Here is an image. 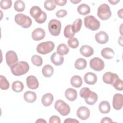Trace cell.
<instances>
[{
	"label": "cell",
	"mask_w": 123,
	"mask_h": 123,
	"mask_svg": "<svg viewBox=\"0 0 123 123\" xmlns=\"http://www.w3.org/2000/svg\"><path fill=\"white\" fill-rule=\"evenodd\" d=\"M12 73L15 76H20L25 74L29 71V65L25 61H20L12 66L11 67Z\"/></svg>",
	"instance_id": "6da1fadb"
},
{
	"label": "cell",
	"mask_w": 123,
	"mask_h": 123,
	"mask_svg": "<svg viewBox=\"0 0 123 123\" xmlns=\"http://www.w3.org/2000/svg\"><path fill=\"white\" fill-rule=\"evenodd\" d=\"M14 21L17 24L21 25L24 28H28L32 25L31 18L24 14L18 13L14 17Z\"/></svg>",
	"instance_id": "7a4b0ae2"
},
{
	"label": "cell",
	"mask_w": 123,
	"mask_h": 123,
	"mask_svg": "<svg viewBox=\"0 0 123 123\" xmlns=\"http://www.w3.org/2000/svg\"><path fill=\"white\" fill-rule=\"evenodd\" d=\"M55 47L54 43L50 41H48L39 43L37 47V51L39 54L42 55L47 54L51 52Z\"/></svg>",
	"instance_id": "3957f363"
},
{
	"label": "cell",
	"mask_w": 123,
	"mask_h": 123,
	"mask_svg": "<svg viewBox=\"0 0 123 123\" xmlns=\"http://www.w3.org/2000/svg\"><path fill=\"white\" fill-rule=\"evenodd\" d=\"M97 15L102 20H107L111 16V12L109 5L106 3L100 5L98 9Z\"/></svg>",
	"instance_id": "277c9868"
},
{
	"label": "cell",
	"mask_w": 123,
	"mask_h": 123,
	"mask_svg": "<svg viewBox=\"0 0 123 123\" xmlns=\"http://www.w3.org/2000/svg\"><path fill=\"white\" fill-rule=\"evenodd\" d=\"M84 25L87 28L92 31H95L99 29L100 24L94 16L88 15L84 18Z\"/></svg>",
	"instance_id": "5b68a950"
},
{
	"label": "cell",
	"mask_w": 123,
	"mask_h": 123,
	"mask_svg": "<svg viewBox=\"0 0 123 123\" xmlns=\"http://www.w3.org/2000/svg\"><path fill=\"white\" fill-rule=\"evenodd\" d=\"M62 24L60 21L56 19L51 20L48 24V28L50 34L53 36H58L60 35Z\"/></svg>",
	"instance_id": "8992f818"
},
{
	"label": "cell",
	"mask_w": 123,
	"mask_h": 123,
	"mask_svg": "<svg viewBox=\"0 0 123 123\" xmlns=\"http://www.w3.org/2000/svg\"><path fill=\"white\" fill-rule=\"evenodd\" d=\"M54 108L62 116H66L70 112V107L69 105L61 99L55 102Z\"/></svg>",
	"instance_id": "52a82bcc"
},
{
	"label": "cell",
	"mask_w": 123,
	"mask_h": 123,
	"mask_svg": "<svg viewBox=\"0 0 123 123\" xmlns=\"http://www.w3.org/2000/svg\"><path fill=\"white\" fill-rule=\"evenodd\" d=\"M89 65L91 69L98 72L102 71L104 68V62L98 57H94L91 59Z\"/></svg>",
	"instance_id": "ba28073f"
},
{
	"label": "cell",
	"mask_w": 123,
	"mask_h": 123,
	"mask_svg": "<svg viewBox=\"0 0 123 123\" xmlns=\"http://www.w3.org/2000/svg\"><path fill=\"white\" fill-rule=\"evenodd\" d=\"M6 61L7 65L11 67L18 62V58L15 52L13 50L7 51L5 55Z\"/></svg>",
	"instance_id": "9c48e42d"
},
{
	"label": "cell",
	"mask_w": 123,
	"mask_h": 123,
	"mask_svg": "<svg viewBox=\"0 0 123 123\" xmlns=\"http://www.w3.org/2000/svg\"><path fill=\"white\" fill-rule=\"evenodd\" d=\"M123 95L119 93L114 94L113 97L112 106L113 108L116 110H120L123 107Z\"/></svg>",
	"instance_id": "30bf717a"
},
{
	"label": "cell",
	"mask_w": 123,
	"mask_h": 123,
	"mask_svg": "<svg viewBox=\"0 0 123 123\" xmlns=\"http://www.w3.org/2000/svg\"><path fill=\"white\" fill-rule=\"evenodd\" d=\"M90 110L86 107L81 106L79 107L76 111L77 117L82 120H86L90 116Z\"/></svg>",
	"instance_id": "8fae6325"
},
{
	"label": "cell",
	"mask_w": 123,
	"mask_h": 123,
	"mask_svg": "<svg viewBox=\"0 0 123 123\" xmlns=\"http://www.w3.org/2000/svg\"><path fill=\"white\" fill-rule=\"evenodd\" d=\"M26 83L27 87L31 89H36L39 86L38 81L34 75H29L26 79Z\"/></svg>",
	"instance_id": "7c38bea8"
},
{
	"label": "cell",
	"mask_w": 123,
	"mask_h": 123,
	"mask_svg": "<svg viewBox=\"0 0 123 123\" xmlns=\"http://www.w3.org/2000/svg\"><path fill=\"white\" fill-rule=\"evenodd\" d=\"M118 77V75L117 74L110 72H107L103 75L102 79L105 83L112 85L115 80Z\"/></svg>",
	"instance_id": "4fadbf2b"
},
{
	"label": "cell",
	"mask_w": 123,
	"mask_h": 123,
	"mask_svg": "<svg viewBox=\"0 0 123 123\" xmlns=\"http://www.w3.org/2000/svg\"><path fill=\"white\" fill-rule=\"evenodd\" d=\"M32 38L35 41H39L43 39L45 36V32L41 28L35 29L32 33Z\"/></svg>",
	"instance_id": "5bb4252c"
},
{
	"label": "cell",
	"mask_w": 123,
	"mask_h": 123,
	"mask_svg": "<svg viewBox=\"0 0 123 123\" xmlns=\"http://www.w3.org/2000/svg\"><path fill=\"white\" fill-rule=\"evenodd\" d=\"M95 37L96 41L99 44H106L109 40V36L107 33L104 31L98 32L95 35Z\"/></svg>",
	"instance_id": "9a60e30c"
},
{
	"label": "cell",
	"mask_w": 123,
	"mask_h": 123,
	"mask_svg": "<svg viewBox=\"0 0 123 123\" xmlns=\"http://www.w3.org/2000/svg\"><path fill=\"white\" fill-rule=\"evenodd\" d=\"M84 79L86 84L90 85H93L97 82V76L93 73L88 72L85 74Z\"/></svg>",
	"instance_id": "2e32d148"
},
{
	"label": "cell",
	"mask_w": 123,
	"mask_h": 123,
	"mask_svg": "<svg viewBox=\"0 0 123 123\" xmlns=\"http://www.w3.org/2000/svg\"><path fill=\"white\" fill-rule=\"evenodd\" d=\"M51 62L56 66L62 65L64 62V57L63 56L59 55L57 52L53 53L50 57Z\"/></svg>",
	"instance_id": "e0dca14e"
},
{
	"label": "cell",
	"mask_w": 123,
	"mask_h": 123,
	"mask_svg": "<svg viewBox=\"0 0 123 123\" xmlns=\"http://www.w3.org/2000/svg\"><path fill=\"white\" fill-rule=\"evenodd\" d=\"M80 53L85 57H89L93 54L94 49L91 46L84 45L80 48Z\"/></svg>",
	"instance_id": "ac0fdd59"
},
{
	"label": "cell",
	"mask_w": 123,
	"mask_h": 123,
	"mask_svg": "<svg viewBox=\"0 0 123 123\" xmlns=\"http://www.w3.org/2000/svg\"><path fill=\"white\" fill-rule=\"evenodd\" d=\"M65 97L66 98L71 101H74L77 97V91L72 88H68L65 92Z\"/></svg>",
	"instance_id": "d6986e66"
},
{
	"label": "cell",
	"mask_w": 123,
	"mask_h": 123,
	"mask_svg": "<svg viewBox=\"0 0 123 123\" xmlns=\"http://www.w3.org/2000/svg\"><path fill=\"white\" fill-rule=\"evenodd\" d=\"M114 51L110 48H105L101 50V54L106 59H111L114 56Z\"/></svg>",
	"instance_id": "ffe728a7"
},
{
	"label": "cell",
	"mask_w": 123,
	"mask_h": 123,
	"mask_svg": "<svg viewBox=\"0 0 123 123\" xmlns=\"http://www.w3.org/2000/svg\"><path fill=\"white\" fill-rule=\"evenodd\" d=\"M53 100V96L51 93H46L44 94L41 98L42 104L46 107L50 106Z\"/></svg>",
	"instance_id": "44dd1931"
},
{
	"label": "cell",
	"mask_w": 123,
	"mask_h": 123,
	"mask_svg": "<svg viewBox=\"0 0 123 123\" xmlns=\"http://www.w3.org/2000/svg\"><path fill=\"white\" fill-rule=\"evenodd\" d=\"M43 12V11L41 10V8L37 6L32 7L30 10V14L35 20L42 14Z\"/></svg>",
	"instance_id": "7402d4cb"
},
{
	"label": "cell",
	"mask_w": 123,
	"mask_h": 123,
	"mask_svg": "<svg viewBox=\"0 0 123 123\" xmlns=\"http://www.w3.org/2000/svg\"><path fill=\"white\" fill-rule=\"evenodd\" d=\"M24 98L26 102L28 103H33L37 99V95L34 92L28 91L24 93Z\"/></svg>",
	"instance_id": "603a6c76"
},
{
	"label": "cell",
	"mask_w": 123,
	"mask_h": 123,
	"mask_svg": "<svg viewBox=\"0 0 123 123\" xmlns=\"http://www.w3.org/2000/svg\"><path fill=\"white\" fill-rule=\"evenodd\" d=\"M99 111L102 113H108L111 110V106L109 102L107 101H101L98 105Z\"/></svg>",
	"instance_id": "cb8c5ba5"
},
{
	"label": "cell",
	"mask_w": 123,
	"mask_h": 123,
	"mask_svg": "<svg viewBox=\"0 0 123 123\" xmlns=\"http://www.w3.org/2000/svg\"><path fill=\"white\" fill-rule=\"evenodd\" d=\"M70 83L71 85L74 87L79 88L82 86L83 81L82 78L80 76L75 75L72 77L70 80Z\"/></svg>",
	"instance_id": "d4e9b609"
},
{
	"label": "cell",
	"mask_w": 123,
	"mask_h": 123,
	"mask_svg": "<svg viewBox=\"0 0 123 123\" xmlns=\"http://www.w3.org/2000/svg\"><path fill=\"white\" fill-rule=\"evenodd\" d=\"M78 12L82 15H86L90 12V7L86 4H81L77 7Z\"/></svg>",
	"instance_id": "484cf974"
},
{
	"label": "cell",
	"mask_w": 123,
	"mask_h": 123,
	"mask_svg": "<svg viewBox=\"0 0 123 123\" xmlns=\"http://www.w3.org/2000/svg\"><path fill=\"white\" fill-rule=\"evenodd\" d=\"M53 68L49 64L45 65L42 68V73L43 75L46 77H50L53 74Z\"/></svg>",
	"instance_id": "4316f807"
},
{
	"label": "cell",
	"mask_w": 123,
	"mask_h": 123,
	"mask_svg": "<svg viewBox=\"0 0 123 123\" xmlns=\"http://www.w3.org/2000/svg\"><path fill=\"white\" fill-rule=\"evenodd\" d=\"M98 97L97 94L93 91H91L89 96L85 99V100L86 104L90 105H94L98 100Z\"/></svg>",
	"instance_id": "83f0119b"
},
{
	"label": "cell",
	"mask_w": 123,
	"mask_h": 123,
	"mask_svg": "<svg viewBox=\"0 0 123 123\" xmlns=\"http://www.w3.org/2000/svg\"><path fill=\"white\" fill-rule=\"evenodd\" d=\"M87 65L86 61L83 58H79L77 59L74 63L75 68L79 70L85 69Z\"/></svg>",
	"instance_id": "f1b7e54d"
},
{
	"label": "cell",
	"mask_w": 123,
	"mask_h": 123,
	"mask_svg": "<svg viewBox=\"0 0 123 123\" xmlns=\"http://www.w3.org/2000/svg\"><path fill=\"white\" fill-rule=\"evenodd\" d=\"M12 88L13 91L17 93H19L23 90L24 85L21 81H15L12 83Z\"/></svg>",
	"instance_id": "f546056e"
},
{
	"label": "cell",
	"mask_w": 123,
	"mask_h": 123,
	"mask_svg": "<svg viewBox=\"0 0 123 123\" xmlns=\"http://www.w3.org/2000/svg\"><path fill=\"white\" fill-rule=\"evenodd\" d=\"M69 49L65 44H60L58 45L57 49V52L60 55L63 56L66 55L69 52Z\"/></svg>",
	"instance_id": "4dcf8cb0"
},
{
	"label": "cell",
	"mask_w": 123,
	"mask_h": 123,
	"mask_svg": "<svg viewBox=\"0 0 123 123\" xmlns=\"http://www.w3.org/2000/svg\"><path fill=\"white\" fill-rule=\"evenodd\" d=\"M82 25V21L80 18L76 19L72 25V29L74 33H78L80 30Z\"/></svg>",
	"instance_id": "1f68e13d"
},
{
	"label": "cell",
	"mask_w": 123,
	"mask_h": 123,
	"mask_svg": "<svg viewBox=\"0 0 123 123\" xmlns=\"http://www.w3.org/2000/svg\"><path fill=\"white\" fill-rule=\"evenodd\" d=\"M14 8L16 12H22L25 9V2L21 0H16L14 4Z\"/></svg>",
	"instance_id": "d6a6232c"
},
{
	"label": "cell",
	"mask_w": 123,
	"mask_h": 123,
	"mask_svg": "<svg viewBox=\"0 0 123 123\" xmlns=\"http://www.w3.org/2000/svg\"><path fill=\"white\" fill-rule=\"evenodd\" d=\"M0 87L2 90H7L10 87V84L6 77L2 75H0Z\"/></svg>",
	"instance_id": "836d02e7"
},
{
	"label": "cell",
	"mask_w": 123,
	"mask_h": 123,
	"mask_svg": "<svg viewBox=\"0 0 123 123\" xmlns=\"http://www.w3.org/2000/svg\"><path fill=\"white\" fill-rule=\"evenodd\" d=\"M64 35L66 38H71L74 37V33L72 29V25H66L64 29Z\"/></svg>",
	"instance_id": "e575fe53"
},
{
	"label": "cell",
	"mask_w": 123,
	"mask_h": 123,
	"mask_svg": "<svg viewBox=\"0 0 123 123\" xmlns=\"http://www.w3.org/2000/svg\"><path fill=\"white\" fill-rule=\"evenodd\" d=\"M31 62L34 65L37 66H40L43 63L42 58L37 55H34L32 56Z\"/></svg>",
	"instance_id": "d590c367"
},
{
	"label": "cell",
	"mask_w": 123,
	"mask_h": 123,
	"mask_svg": "<svg viewBox=\"0 0 123 123\" xmlns=\"http://www.w3.org/2000/svg\"><path fill=\"white\" fill-rule=\"evenodd\" d=\"M45 9L48 11H52L56 8V4L53 0H47L44 4Z\"/></svg>",
	"instance_id": "8d00e7d4"
},
{
	"label": "cell",
	"mask_w": 123,
	"mask_h": 123,
	"mask_svg": "<svg viewBox=\"0 0 123 123\" xmlns=\"http://www.w3.org/2000/svg\"><path fill=\"white\" fill-rule=\"evenodd\" d=\"M112 85L113 86V87L117 90L119 91H122L123 89V81L122 80L120 79L119 77L117 78Z\"/></svg>",
	"instance_id": "74e56055"
},
{
	"label": "cell",
	"mask_w": 123,
	"mask_h": 123,
	"mask_svg": "<svg viewBox=\"0 0 123 123\" xmlns=\"http://www.w3.org/2000/svg\"><path fill=\"white\" fill-rule=\"evenodd\" d=\"M69 46L72 49H75L78 47L79 41L75 37H72L69 38L67 41Z\"/></svg>",
	"instance_id": "f35d334b"
},
{
	"label": "cell",
	"mask_w": 123,
	"mask_h": 123,
	"mask_svg": "<svg viewBox=\"0 0 123 123\" xmlns=\"http://www.w3.org/2000/svg\"><path fill=\"white\" fill-rule=\"evenodd\" d=\"M12 1L11 0H1L0 2V8L3 10H7L11 8Z\"/></svg>",
	"instance_id": "ab89813d"
},
{
	"label": "cell",
	"mask_w": 123,
	"mask_h": 123,
	"mask_svg": "<svg viewBox=\"0 0 123 123\" xmlns=\"http://www.w3.org/2000/svg\"><path fill=\"white\" fill-rule=\"evenodd\" d=\"M91 92V91L88 87H83L80 91V96L81 97L85 99L89 96Z\"/></svg>",
	"instance_id": "60d3db41"
},
{
	"label": "cell",
	"mask_w": 123,
	"mask_h": 123,
	"mask_svg": "<svg viewBox=\"0 0 123 123\" xmlns=\"http://www.w3.org/2000/svg\"><path fill=\"white\" fill-rule=\"evenodd\" d=\"M67 14V12L65 10H60L56 12V16L58 18H62Z\"/></svg>",
	"instance_id": "b9f144b4"
},
{
	"label": "cell",
	"mask_w": 123,
	"mask_h": 123,
	"mask_svg": "<svg viewBox=\"0 0 123 123\" xmlns=\"http://www.w3.org/2000/svg\"><path fill=\"white\" fill-rule=\"evenodd\" d=\"M49 123H60L61 120L59 117L56 115H54V116H51L49 118Z\"/></svg>",
	"instance_id": "7bdbcfd3"
},
{
	"label": "cell",
	"mask_w": 123,
	"mask_h": 123,
	"mask_svg": "<svg viewBox=\"0 0 123 123\" xmlns=\"http://www.w3.org/2000/svg\"><path fill=\"white\" fill-rule=\"evenodd\" d=\"M54 2L56 5L62 6L66 4L67 2V0H55Z\"/></svg>",
	"instance_id": "ee69618b"
},
{
	"label": "cell",
	"mask_w": 123,
	"mask_h": 123,
	"mask_svg": "<svg viewBox=\"0 0 123 123\" xmlns=\"http://www.w3.org/2000/svg\"><path fill=\"white\" fill-rule=\"evenodd\" d=\"M79 122L75 119H72V118H67L64 121V123H79Z\"/></svg>",
	"instance_id": "f6af8a7d"
},
{
	"label": "cell",
	"mask_w": 123,
	"mask_h": 123,
	"mask_svg": "<svg viewBox=\"0 0 123 123\" xmlns=\"http://www.w3.org/2000/svg\"><path fill=\"white\" fill-rule=\"evenodd\" d=\"M100 122L101 123H111V122H113V121L111 120V118L106 117L103 118Z\"/></svg>",
	"instance_id": "bcb514c9"
},
{
	"label": "cell",
	"mask_w": 123,
	"mask_h": 123,
	"mask_svg": "<svg viewBox=\"0 0 123 123\" xmlns=\"http://www.w3.org/2000/svg\"><path fill=\"white\" fill-rule=\"evenodd\" d=\"M122 10L123 9H121L120 10H119L118 12V16L119 17H120L121 18H123V12H122Z\"/></svg>",
	"instance_id": "7dc6e473"
},
{
	"label": "cell",
	"mask_w": 123,
	"mask_h": 123,
	"mask_svg": "<svg viewBox=\"0 0 123 123\" xmlns=\"http://www.w3.org/2000/svg\"><path fill=\"white\" fill-rule=\"evenodd\" d=\"M109 2H110L112 5H115L118 3L119 2H120V0H109Z\"/></svg>",
	"instance_id": "c3c4849f"
},
{
	"label": "cell",
	"mask_w": 123,
	"mask_h": 123,
	"mask_svg": "<svg viewBox=\"0 0 123 123\" xmlns=\"http://www.w3.org/2000/svg\"><path fill=\"white\" fill-rule=\"evenodd\" d=\"M36 123H47L45 120L43 119H39L36 121Z\"/></svg>",
	"instance_id": "681fc988"
},
{
	"label": "cell",
	"mask_w": 123,
	"mask_h": 123,
	"mask_svg": "<svg viewBox=\"0 0 123 123\" xmlns=\"http://www.w3.org/2000/svg\"><path fill=\"white\" fill-rule=\"evenodd\" d=\"M81 1V0H71V2L74 4H77L78 3L80 2Z\"/></svg>",
	"instance_id": "f907efd6"
}]
</instances>
